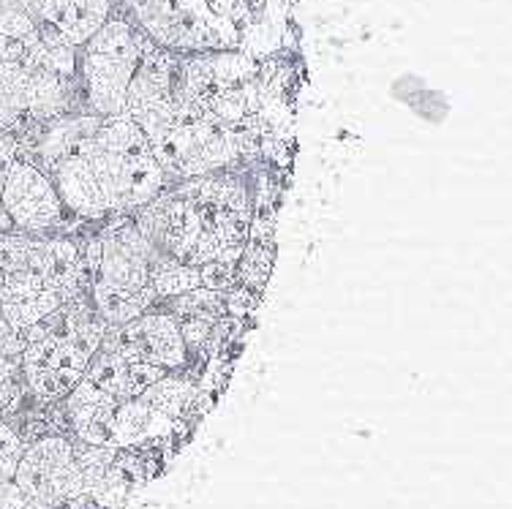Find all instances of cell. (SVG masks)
<instances>
[{"instance_id":"obj_1","label":"cell","mask_w":512,"mask_h":509,"mask_svg":"<svg viewBox=\"0 0 512 509\" xmlns=\"http://www.w3.org/2000/svg\"><path fill=\"white\" fill-rule=\"evenodd\" d=\"M30 164L50 177L60 202L82 224L134 216L172 186L148 137L126 115H99L82 137L52 147Z\"/></svg>"},{"instance_id":"obj_7","label":"cell","mask_w":512,"mask_h":509,"mask_svg":"<svg viewBox=\"0 0 512 509\" xmlns=\"http://www.w3.org/2000/svg\"><path fill=\"white\" fill-rule=\"evenodd\" d=\"M82 221L71 216L60 202L52 180L20 153L14 156L0 191V232L25 235H77Z\"/></svg>"},{"instance_id":"obj_15","label":"cell","mask_w":512,"mask_h":509,"mask_svg":"<svg viewBox=\"0 0 512 509\" xmlns=\"http://www.w3.org/2000/svg\"><path fill=\"white\" fill-rule=\"evenodd\" d=\"M14 156H17V137L14 134H0V191H3V183H6Z\"/></svg>"},{"instance_id":"obj_5","label":"cell","mask_w":512,"mask_h":509,"mask_svg":"<svg viewBox=\"0 0 512 509\" xmlns=\"http://www.w3.org/2000/svg\"><path fill=\"white\" fill-rule=\"evenodd\" d=\"M156 47L128 20L109 14V20L79 47V88L85 112L112 118L123 112L128 82L134 71Z\"/></svg>"},{"instance_id":"obj_4","label":"cell","mask_w":512,"mask_h":509,"mask_svg":"<svg viewBox=\"0 0 512 509\" xmlns=\"http://www.w3.org/2000/svg\"><path fill=\"white\" fill-rule=\"evenodd\" d=\"M112 14L167 52L194 55L243 47L240 30L221 20L210 9V0H112Z\"/></svg>"},{"instance_id":"obj_11","label":"cell","mask_w":512,"mask_h":509,"mask_svg":"<svg viewBox=\"0 0 512 509\" xmlns=\"http://www.w3.org/2000/svg\"><path fill=\"white\" fill-rule=\"evenodd\" d=\"M164 373H167L164 368H156V365L134 360L128 354L99 346V352L93 354L82 379H88L93 387H99L101 392H107L112 398L126 401V398H139Z\"/></svg>"},{"instance_id":"obj_14","label":"cell","mask_w":512,"mask_h":509,"mask_svg":"<svg viewBox=\"0 0 512 509\" xmlns=\"http://www.w3.org/2000/svg\"><path fill=\"white\" fill-rule=\"evenodd\" d=\"M47 0H0V36L28 39L36 36L44 20Z\"/></svg>"},{"instance_id":"obj_8","label":"cell","mask_w":512,"mask_h":509,"mask_svg":"<svg viewBox=\"0 0 512 509\" xmlns=\"http://www.w3.org/2000/svg\"><path fill=\"white\" fill-rule=\"evenodd\" d=\"M131 221L161 256H169L188 267L213 262L197 207L180 194L175 183L164 188L156 199H150L148 205L139 207Z\"/></svg>"},{"instance_id":"obj_10","label":"cell","mask_w":512,"mask_h":509,"mask_svg":"<svg viewBox=\"0 0 512 509\" xmlns=\"http://www.w3.org/2000/svg\"><path fill=\"white\" fill-rule=\"evenodd\" d=\"M112 0H47L39 39L82 47L109 20Z\"/></svg>"},{"instance_id":"obj_12","label":"cell","mask_w":512,"mask_h":509,"mask_svg":"<svg viewBox=\"0 0 512 509\" xmlns=\"http://www.w3.org/2000/svg\"><path fill=\"white\" fill-rule=\"evenodd\" d=\"M276 265V216H254L251 235L237 259V284L243 292L262 297Z\"/></svg>"},{"instance_id":"obj_3","label":"cell","mask_w":512,"mask_h":509,"mask_svg":"<svg viewBox=\"0 0 512 509\" xmlns=\"http://www.w3.org/2000/svg\"><path fill=\"white\" fill-rule=\"evenodd\" d=\"M107 327L88 294H79L33 324L22 335V379L30 401L44 409L63 401L85 376Z\"/></svg>"},{"instance_id":"obj_13","label":"cell","mask_w":512,"mask_h":509,"mask_svg":"<svg viewBox=\"0 0 512 509\" xmlns=\"http://www.w3.org/2000/svg\"><path fill=\"white\" fill-rule=\"evenodd\" d=\"M22 349L25 338L0 316V414L9 417L25 406L28 390L22 379Z\"/></svg>"},{"instance_id":"obj_6","label":"cell","mask_w":512,"mask_h":509,"mask_svg":"<svg viewBox=\"0 0 512 509\" xmlns=\"http://www.w3.org/2000/svg\"><path fill=\"white\" fill-rule=\"evenodd\" d=\"M14 485L28 509H88L77 447L69 433L47 431L25 444Z\"/></svg>"},{"instance_id":"obj_9","label":"cell","mask_w":512,"mask_h":509,"mask_svg":"<svg viewBox=\"0 0 512 509\" xmlns=\"http://www.w3.org/2000/svg\"><path fill=\"white\" fill-rule=\"evenodd\" d=\"M101 349H115L164 371H188V352L180 338L178 319L164 308H153L131 322L107 327Z\"/></svg>"},{"instance_id":"obj_2","label":"cell","mask_w":512,"mask_h":509,"mask_svg":"<svg viewBox=\"0 0 512 509\" xmlns=\"http://www.w3.org/2000/svg\"><path fill=\"white\" fill-rule=\"evenodd\" d=\"M158 256L131 216L99 221V229L82 240L88 297L109 327L158 308L153 289Z\"/></svg>"}]
</instances>
